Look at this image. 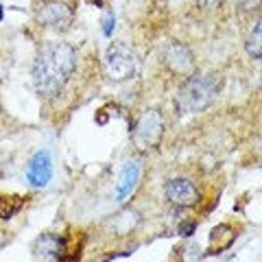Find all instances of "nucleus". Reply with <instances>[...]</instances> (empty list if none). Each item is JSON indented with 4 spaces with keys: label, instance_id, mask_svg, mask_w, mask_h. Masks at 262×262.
<instances>
[{
    "label": "nucleus",
    "instance_id": "f257e3e1",
    "mask_svg": "<svg viewBox=\"0 0 262 262\" xmlns=\"http://www.w3.org/2000/svg\"><path fill=\"white\" fill-rule=\"evenodd\" d=\"M77 68V51L66 42H48L33 61V85L39 96L59 94Z\"/></svg>",
    "mask_w": 262,
    "mask_h": 262
},
{
    "label": "nucleus",
    "instance_id": "f03ea898",
    "mask_svg": "<svg viewBox=\"0 0 262 262\" xmlns=\"http://www.w3.org/2000/svg\"><path fill=\"white\" fill-rule=\"evenodd\" d=\"M221 92V79L214 72H203L186 79L177 90L175 105L179 114H199L216 101Z\"/></svg>",
    "mask_w": 262,
    "mask_h": 262
},
{
    "label": "nucleus",
    "instance_id": "7ed1b4c3",
    "mask_svg": "<svg viewBox=\"0 0 262 262\" xmlns=\"http://www.w3.org/2000/svg\"><path fill=\"white\" fill-rule=\"evenodd\" d=\"M138 68H140V61H138V55L131 51L125 44H112L105 53L103 59V70L105 77L114 83H122V81H129L136 77Z\"/></svg>",
    "mask_w": 262,
    "mask_h": 262
},
{
    "label": "nucleus",
    "instance_id": "20e7f679",
    "mask_svg": "<svg viewBox=\"0 0 262 262\" xmlns=\"http://www.w3.org/2000/svg\"><path fill=\"white\" fill-rule=\"evenodd\" d=\"M164 116L160 110H146L142 116L138 118L136 129H134V144L140 153L155 151L164 138Z\"/></svg>",
    "mask_w": 262,
    "mask_h": 262
},
{
    "label": "nucleus",
    "instance_id": "39448f33",
    "mask_svg": "<svg viewBox=\"0 0 262 262\" xmlns=\"http://www.w3.org/2000/svg\"><path fill=\"white\" fill-rule=\"evenodd\" d=\"M162 59H164V66H166V68L177 77H190L194 72V55H192V51L186 44L177 42V39H173V42H168L166 46H164Z\"/></svg>",
    "mask_w": 262,
    "mask_h": 262
},
{
    "label": "nucleus",
    "instance_id": "423d86ee",
    "mask_svg": "<svg viewBox=\"0 0 262 262\" xmlns=\"http://www.w3.org/2000/svg\"><path fill=\"white\" fill-rule=\"evenodd\" d=\"M72 18H75V13H72L70 5L63 3V0H46L37 9V20L44 27L55 31H66L72 24Z\"/></svg>",
    "mask_w": 262,
    "mask_h": 262
},
{
    "label": "nucleus",
    "instance_id": "0eeeda50",
    "mask_svg": "<svg viewBox=\"0 0 262 262\" xmlns=\"http://www.w3.org/2000/svg\"><path fill=\"white\" fill-rule=\"evenodd\" d=\"M166 196L173 206L179 208H194L196 203L201 201V192L196 190V186L190 179L184 177H175L166 182Z\"/></svg>",
    "mask_w": 262,
    "mask_h": 262
},
{
    "label": "nucleus",
    "instance_id": "6e6552de",
    "mask_svg": "<svg viewBox=\"0 0 262 262\" xmlns=\"http://www.w3.org/2000/svg\"><path fill=\"white\" fill-rule=\"evenodd\" d=\"M27 179L31 186L35 188H44L51 184L53 179V158L48 151H37L35 155L31 158L29 166H27Z\"/></svg>",
    "mask_w": 262,
    "mask_h": 262
},
{
    "label": "nucleus",
    "instance_id": "1a4fd4ad",
    "mask_svg": "<svg viewBox=\"0 0 262 262\" xmlns=\"http://www.w3.org/2000/svg\"><path fill=\"white\" fill-rule=\"evenodd\" d=\"M140 175H142V164L138 160H127L125 166L120 170L118 184H116V201H127L131 194L136 192L138 184H140Z\"/></svg>",
    "mask_w": 262,
    "mask_h": 262
},
{
    "label": "nucleus",
    "instance_id": "9d476101",
    "mask_svg": "<svg viewBox=\"0 0 262 262\" xmlns=\"http://www.w3.org/2000/svg\"><path fill=\"white\" fill-rule=\"evenodd\" d=\"M234 241H236L234 227L227 225V223H221V225H216L214 229H212L210 236H208V249H206V253H208V256H219V253H223L225 249L232 247Z\"/></svg>",
    "mask_w": 262,
    "mask_h": 262
},
{
    "label": "nucleus",
    "instance_id": "9b49d317",
    "mask_svg": "<svg viewBox=\"0 0 262 262\" xmlns=\"http://www.w3.org/2000/svg\"><path fill=\"white\" fill-rule=\"evenodd\" d=\"M138 223H140V214H138L136 210H122L120 214L114 216L112 229L116 234H120V236H127L129 232H134Z\"/></svg>",
    "mask_w": 262,
    "mask_h": 262
},
{
    "label": "nucleus",
    "instance_id": "f8f14e48",
    "mask_svg": "<svg viewBox=\"0 0 262 262\" xmlns=\"http://www.w3.org/2000/svg\"><path fill=\"white\" fill-rule=\"evenodd\" d=\"M59 249H61V238L55 234H46L42 236L37 243H35V253L39 258H57L59 256Z\"/></svg>",
    "mask_w": 262,
    "mask_h": 262
},
{
    "label": "nucleus",
    "instance_id": "ddd939ff",
    "mask_svg": "<svg viewBox=\"0 0 262 262\" xmlns=\"http://www.w3.org/2000/svg\"><path fill=\"white\" fill-rule=\"evenodd\" d=\"M262 24L260 20H256V24H253V29L249 31L247 35V42H245V48H247L249 57H253V59H260L262 57Z\"/></svg>",
    "mask_w": 262,
    "mask_h": 262
},
{
    "label": "nucleus",
    "instance_id": "4468645a",
    "mask_svg": "<svg viewBox=\"0 0 262 262\" xmlns=\"http://www.w3.org/2000/svg\"><path fill=\"white\" fill-rule=\"evenodd\" d=\"M22 208V196L18 194H7V196H0V219H11L15 212Z\"/></svg>",
    "mask_w": 262,
    "mask_h": 262
},
{
    "label": "nucleus",
    "instance_id": "2eb2a0df",
    "mask_svg": "<svg viewBox=\"0 0 262 262\" xmlns=\"http://www.w3.org/2000/svg\"><path fill=\"white\" fill-rule=\"evenodd\" d=\"M203 253H201V247L194 243H188L186 247L182 249V262H201Z\"/></svg>",
    "mask_w": 262,
    "mask_h": 262
},
{
    "label": "nucleus",
    "instance_id": "dca6fc26",
    "mask_svg": "<svg viewBox=\"0 0 262 262\" xmlns=\"http://www.w3.org/2000/svg\"><path fill=\"white\" fill-rule=\"evenodd\" d=\"M114 24H116V15H114L112 11L107 13V15H105V20H103V33H105V35H112V31H114Z\"/></svg>",
    "mask_w": 262,
    "mask_h": 262
},
{
    "label": "nucleus",
    "instance_id": "f3484780",
    "mask_svg": "<svg viewBox=\"0 0 262 262\" xmlns=\"http://www.w3.org/2000/svg\"><path fill=\"white\" fill-rule=\"evenodd\" d=\"M223 0H196V5H201V7H206V9H212V7H216L221 5Z\"/></svg>",
    "mask_w": 262,
    "mask_h": 262
},
{
    "label": "nucleus",
    "instance_id": "a211bd4d",
    "mask_svg": "<svg viewBox=\"0 0 262 262\" xmlns=\"http://www.w3.org/2000/svg\"><path fill=\"white\" fill-rule=\"evenodd\" d=\"M194 232V223H186L182 225V236H190Z\"/></svg>",
    "mask_w": 262,
    "mask_h": 262
},
{
    "label": "nucleus",
    "instance_id": "6ab92c4d",
    "mask_svg": "<svg viewBox=\"0 0 262 262\" xmlns=\"http://www.w3.org/2000/svg\"><path fill=\"white\" fill-rule=\"evenodd\" d=\"M0 20H3V7H0Z\"/></svg>",
    "mask_w": 262,
    "mask_h": 262
}]
</instances>
